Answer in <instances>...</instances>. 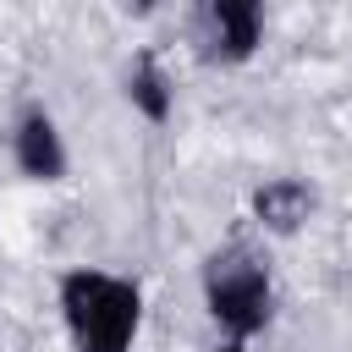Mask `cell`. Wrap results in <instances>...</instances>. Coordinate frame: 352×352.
Here are the masks:
<instances>
[{
  "label": "cell",
  "mask_w": 352,
  "mask_h": 352,
  "mask_svg": "<svg viewBox=\"0 0 352 352\" xmlns=\"http://www.w3.org/2000/svg\"><path fill=\"white\" fill-rule=\"evenodd\" d=\"M60 319L77 352H132L143 292L110 270H66L60 275Z\"/></svg>",
  "instance_id": "obj_1"
},
{
  "label": "cell",
  "mask_w": 352,
  "mask_h": 352,
  "mask_svg": "<svg viewBox=\"0 0 352 352\" xmlns=\"http://www.w3.org/2000/svg\"><path fill=\"white\" fill-rule=\"evenodd\" d=\"M204 308L226 330V341L248 346L275 314V286H270L264 258L253 248H236V242L209 253V264H204Z\"/></svg>",
  "instance_id": "obj_2"
},
{
  "label": "cell",
  "mask_w": 352,
  "mask_h": 352,
  "mask_svg": "<svg viewBox=\"0 0 352 352\" xmlns=\"http://www.w3.org/2000/svg\"><path fill=\"white\" fill-rule=\"evenodd\" d=\"M258 33H264V11L258 0H214L204 11V55L209 60H248L258 50Z\"/></svg>",
  "instance_id": "obj_3"
},
{
  "label": "cell",
  "mask_w": 352,
  "mask_h": 352,
  "mask_svg": "<svg viewBox=\"0 0 352 352\" xmlns=\"http://www.w3.org/2000/svg\"><path fill=\"white\" fill-rule=\"evenodd\" d=\"M11 160L28 182H60L66 176V143H60V126L50 110H22L16 132H11Z\"/></svg>",
  "instance_id": "obj_4"
},
{
  "label": "cell",
  "mask_w": 352,
  "mask_h": 352,
  "mask_svg": "<svg viewBox=\"0 0 352 352\" xmlns=\"http://www.w3.org/2000/svg\"><path fill=\"white\" fill-rule=\"evenodd\" d=\"M253 214H258V226H270V231L286 236V231H297L314 214V187L302 176H275V182H264L253 192Z\"/></svg>",
  "instance_id": "obj_5"
},
{
  "label": "cell",
  "mask_w": 352,
  "mask_h": 352,
  "mask_svg": "<svg viewBox=\"0 0 352 352\" xmlns=\"http://www.w3.org/2000/svg\"><path fill=\"white\" fill-rule=\"evenodd\" d=\"M126 99L148 116V121H165L170 116V82H165V72H160V60L143 50L138 55V66L126 72Z\"/></svg>",
  "instance_id": "obj_6"
},
{
  "label": "cell",
  "mask_w": 352,
  "mask_h": 352,
  "mask_svg": "<svg viewBox=\"0 0 352 352\" xmlns=\"http://www.w3.org/2000/svg\"><path fill=\"white\" fill-rule=\"evenodd\" d=\"M214 352H248V346H242V341H226V346H214Z\"/></svg>",
  "instance_id": "obj_7"
}]
</instances>
